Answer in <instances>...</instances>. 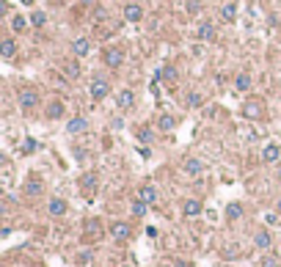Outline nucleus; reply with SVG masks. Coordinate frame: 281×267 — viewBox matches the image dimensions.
Instances as JSON below:
<instances>
[{"mask_svg":"<svg viewBox=\"0 0 281 267\" xmlns=\"http://www.w3.org/2000/svg\"><path fill=\"white\" fill-rule=\"evenodd\" d=\"M91 259H94V251H80L78 253V264H91Z\"/></svg>","mask_w":281,"mask_h":267,"instance_id":"obj_32","label":"nucleus"},{"mask_svg":"<svg viewBox=\"0 0 281 267\" xmlns=\"http://www.w3.org/2000/svg\"><path fill=\"white\" fill-rule=\"evenodd\" d=\"M253 248H257V251H270L273 248V234H270V231H267V229H259L257 231V234H253Z\"/></svg>","mask_w":281,"mask_h":267,"instance_id":"obj_11","label":"nucleus"},{"mask_svg":"<svg viewBox=\"0 0 281 267\" xmlns=\"http://www.w3.org/2000/svg\"><path fill=\"white\" fill-rule=\"evenodd\" d=\"M64 74H66V77H80V64H78V61H66V64H64Z\"/></svg>","mask_w":281,"mask_h":267,"instance_id":"obj_29","label":"nucleus"},{"mask_svg":"<svg viewBox=\"0 0 281 267\" xmlns=\"http://www.w3.org/2000/svg\"><path fill=\"white\" fill-rule=\"evenodd\" d=\"M146 209H149V204H143L141 198H135V201L130 204V212H133V218H143V215H146Z\"/></svg>","mask_w":281,"mask_h":267,"instance_id":"obj_27","label":"nucleus"},{"mask_svg":"<svg viewBox=\"0 0 281 267\" xmlns=\"http://www.w3.org/2000/svg\"><path fill=\"white\" fill-rule=\"evenodd\" d=\"M138 198L143 204L152 207V204H157V188H155V184H141V188H138Z\"/></svg>","mask_w":281,"mask_h":267,"instance_id":"obj_13","label":"nucleus"},{"mask_svg":"<svg viewBox=\"0 0 281 267\" xmlns=\"http://www.w3.org/2000/svg\"><path fill=\"white\" fill-rule=\"evenodd\" d=\"M64 113H66V108H64V102H61V99H53L50 105H47V119H50V121L64 119Z\"/></svg>","mask_w":281,"mask_h":267,"instance_id":"obj_16","label":"nucleus"},{"mask_svg":"<svg viewBox=\"0 0 281 267\" xmlns=\"http://www.w3.org/2000/svg\"><path fill=\"white\" fill-rule=\"evenodd\" d=\"M141 17H143V9L138 3H127L124 6V19L127 22H141Z\"/></svg>","mask_w":281,"mask_h":267,"instance_id":"obj_18","label":"nucleus"},{"mask_svg":"<svg viewBox=\"0 0 281 267\" xmlns=\"http://www.w3.org/2000/svg\"><path fill=\"white\" fill-rule=\"evenodd\" d=\"M80 3H83V6H94L97 0H80Z\"/></svg>","mask_w":281,"mask_h":267,"instance_id":"obj_37","label":"nucleus"},{"mask_svg":"<svg viewBox=\"0 0 281 267\" xmlns=\"http://www.w3.org/2000/svg\"><path fill=\"white\" fill-rule=\"evenodd\" d=\"M157 127H160L163 132H171V129L176 127V116H171V113H163L160 119H157Z\"/></svg>","mask_w":281,"mask_h":267,"instance_id":"obj_24","label":"nucleus"},{"mask_svg":"<svg viewBox=\"0 0 281 267\" xmlns=\"http://www.w3.org/2000/svg\"><path fill=\"white\" fill-rule=\"evenodd\" d=\"M138 141H141V143H152V129H149V127H141V129H138Z\"/></svg>","mask_w":281,"mask_h":267,"instance_id":"obj_31","label":"nucleus"},{"mask_svg":"<svg viewBox=\"0 0 281 267\" xmlns=\"http://www.w3.org/2000/svg\"><path fill=\"white\" fill-rule=\"evenodd\" d=\"M102 61H105L108 69H119V66L124 64V52H121V47H105Z\"/></svg>","mask_w":281,"mask_h":267,"instance_id":"obj_5","label":"nucleus"},{"mask_svg":"<svg viewBox=\"0 0 281 267\" xmlns=\"http://www.w3.org/2000/svg\"><path fill=\"white\" fill-rule=\"evenodd\" d=\"M108 231H111V237L116 239V243H127V239L133 237V226H130L127 221H113L111 226H108Z\"/></svg>","mask_w":281,"mask_h":267,"instance_id":"obj_2","label":"nucleus"},{"mask_svg":"<svg viewBox=\"0 0 281 267\" xmlns=\"http://www.w3.org/2000/svg\"><path fill=\"white\" fill-rule=\"evenodd\" d=\"M116 105H119L121 111L133 108V105H135V94L130 91V88H121V91H116Z\"/></svg>","mask_w":281,"mask_h":267,"instance_id":"obj_14","label":"nucleus"},{"mask_svg":"<svg viewBox=\"0 0 281 267\" xmlns=\"http://www.w3.org/2000/svg\"><path fill=\"white\" fill-rule=\"evenodd\" d=\"M160 74H163L166 80H176V72H174V69H168V66H166V69H163Z\"/></svg>","mask_w":281,"mask_h":267,"instance_id":"obj_35","label":"nucleus"},{"mask_svg":"<svg viewBox=\"0 0 281 267\" xmlns=\"http://www.w3.org/2000/svg\"><path fill=\"white\" fill-rule=\"evenodd\" d=\"M102 234H105V226H102V221H97V218H91V221H86L83 226V243H99Z\"/></svg>","mask_w":281,"mask_h":267,"instance_id":"obj_1","label":"nucleus"},{"mask_svg":"<svg viewBox=\"0 0 281 267\" xmlns=\"http://www.w3.org/2000/svg\"><path fill=\"white\" fill-rule=\"evenodd\" d=\"M28 22L33 25V28H44V25H47V14H44V11H31Z\"/></svg>","mask_w":281,"mask_h":267,"instance_id":"obj_28","label":"nucleus"},{"mask_svg":"<svg viewBox=\"0 0 281 267\" xmlns=\"http://www.w3.org/2000/svg\"><path fill=\"white\" fill-rule=\"evenodd\" d=\"M218 14H221L223 22H235V19H237V3H223Z\"/></svg>","mask_w":281,"mask_h":267,"instance_id":"obj_21","label":"nucleus"},{"mask_svg":"<svg viewBox=\"0 0 281 267\" xmlns=\"http://www.w3.org/2000/svg\"><path fill=\"white\" fill-rule=\"evenodd\" d=\"M278 157H281V149L276 143H267L262 149V163H278Z\"/></svg>","mask_w":281,"mask_h":267,"instance_id":"obj_20","label":"nucleus"},{"mask_svg":"<svg viewBox=\"0 0 281 267\" xmlns=\"http://www.w3.org/2000/svg\"><path fill=\"white\" fill-rule=\"evenodd\" d=\"M3 14H9V3H6V0H0V17Z\"/></svg>","mask_w":281,"mask_h":267,"instance_id":"obj_36","label":"nucleus"},{"mask_svg":"<svg viewBox=\"0 0 281 267\" xmlns=\"http://www.w3.org/2000/svg\"><path fill=\"white\" fill-rule=\"evenodd\" d=\"M235 88H237V91H248V88H251V74L248 72H240L235 77Z\"/></svg>","mask_w":281,"mask_h":267,"instance_id":"obj_25","label":"nucleus"},{"mask_svg":"<svg viewBox=\"0 0 281 267\" xmlns=\"http://www.w3.org/2000/svg\"><path fill=\"white\" fill-rule=\"evenodd\" d=\"M11 31H14V33H25V31H28V19H25L22 14H14V17H11Z\"/></svg>","mask_w":281,"mask_h":267,"instance_id":"obj_26","label":"nucleus"},{"mask_svg":"<svg viewBox=\"0 0 281 267\" xmlns=\"http://www.w3.org/2000/svg\"><path fill=\"white\" fill-rule=\"evenodd\" d=\"M182 168H185V174H188V176H201L204 174V163L198 160V157H185Z\"/></svg>","mask_w":281,"mask_h":267,"instance_id":"obj_12","label":"nucleus"},{"mask_svg":"<svg viewBox=\"0 0 281 267\" xmlns=\"http://www.w3.org/2000/svg\"><path fill=\"white\" fill-rule=\"evenodd\" d=\"M276 209H278V212H281V198H278V204H276Z\"/></svg>","mask_w":281,"mask_h":267,"instance_id":"obj_38","label":"nucleus"},{"mask_svg":"<svg viewBox=\"0 0 281 267\" xmlns=\"http://www.w3.org/2000/svg\"><path fill=\"white\" fill-rule=\"evenodd\" d=\"M188 11H190V14H198V11H201V3H198V0H193V3H188Z\"/></svg>","mask_w":281,"mask_h":267,"instance_id":"obj_34","label":"nucleus"},{"mask_svg":"<svg viewBox=\"0 0 281 267\" xmlns=\"http://www.w3.org/2000/svg\"><path fill=\"white\" fill-rule=\"evenodd\" d=\"M265 116V102H259V99H248L243 105V119H248V121H259Z\"/></svg>","mask_w":281,"mask_h":267,"instance_id":"obj_6","label":"nucleus"},{"mask_svg":"<svg viewBox=\"0 0 281 267\" xmlns=\"http://www.w3.org/2000/svg\"><path fill=\"white\" fill-rule=\"evenodd\" d=\"M88 91H91V99H105L108 94H111V83H108L105 77H94L91 80V88H88Z\"/></svg>","mask_w":281,"mask_h":267,"instance_id":"obj_7","label":"nucleus"},{"mask_svg":"<svg viewBox=\"0 0 281 267\" xmlns=\"http://www.w3.org/2000/svg\"><path fill=\"white\" fill-rule=\"evenodd\" d=\"M66 129H69V135H80L88 129V121L83 119V116H78V119H72L69 124H66Z\"/></svg>","mask_w":281,"mask_h":267,"instance_id":"obj_22","label":"nucleus"},{"mask_svg":"<svg viewBox=\"0 0 281 267\" xmlns=\"http://www.w3.org/2000/svg\"><path fill=\"white\" fill-rule=\"evenodd\" d=\"M276 176H278V179H281V166H278V174H276Z\"/></svg>","mask_w":281,"mask_h":267,"instance_id":"obj_40","label":"nucleus"},{"mask_svg":"<svg viewBox=\"0 0 281 267\" xmlns=\"http://www.w3.org/2000/svg\"><path fill=\"white\" fill-rule=\"evenodd\" d=\"M201 212H204L201 198H185V201H182V215L185 218H198Z\"/></svg>","mask_w":281,"mask_h":267,"instance_id":"obj_9","label":"nucleus"},{"mask_svg":"<svg viewBox=\"0 0 281 267\" xmlns=\"http://www.w3.org/2000/svg\"><path fill=\"white\" fill-rule=\"evenodd\" d=\"M72 52H74V58H86L88 52H91V42H88L86 36L74 39V42H72Z\"/></svg>","mask_w":281,"mask_h":267,"instance_id":"obj_15","label":"nucleus"},{"mask_svg":"<svg viewBox=\"0 0 281 267\" xmlns=\"http://www.w3.org/2000/svg\"><path fill=\"white\" fill-rule=\"evenodd\" d=\"M196 36L201 39V42H212V39H218V25L212 22V19H204V22L198 25Z\"/></svg>","mask_w":281,"mask_h":267,"instance_id":"obj_10","label":"nucleus"},{"mask_svg":"<svg viewBox=\"0 0 281 267\" xmlns=\"http://www.w3.org/2000/svg\"><path fill=\"white\" fill-rule=\"evenodd\" d=\"M278 264H281L278 256H276V253H267V251H265V256L259 259V267H278Z\"/></svg>","mask_w":281,"mask_h":267,"instance_id":"obj_30","label":"nucleus"},{"mask_svg":"<svg viewBox=\"0 0 281 267\" xmlns=\"http://www.w3.org/2000/svg\"><path fill=\"white\" fill-rule=\"evenodd\" d=\"M22 193L28 196V198H39L44 193V179L39 174H31L28 179H25V184H22Z\"/></svg>","mask_w":281,"mask_h":267,"instance_id":"obj_3","label":"nucleus"},{"mask_svg":"<svg viewBox=\"0 0 281 267\" xmlns=\"http://www.w3.org/2000/svg\"><path fill=\"white\" fill-rule=\"evenodd\" d=\"M39 105V94L33 91V88H22L19 91V111L22 113H33Z\"/></svg>","mask_w":281,"mask_h":267,"instance_id":"obj_4","label":"nucleus"},{"mask_svg":"<svg viewBox=\"0 0 281 267\" xmlns=\"http://www.w3.org/2000/svg\"><path fill=\"white\" fill-rule=\"evenodd\" d=\"M201 102H204V99H201V94H196V91H193V94H190V97H188V105H190V108H198V105H201Z\"/></svg>","mask_w":281,"mask_h":267,"instance_id":"obj_33","label":"nucleus"},{"mask_svg":"<svg viewBox=\"0 0 281 267\" xmlns=\"http://www.w3.org/2000/svg\"><path fill=\"white\" fill-rule=\"evenodd\" d=\"M17 56V42L14 39H0V58H14Z\"/></svg>","mask_w":281,"mask_h":267,"instance_id":"obj_17","label":"nucleus"},{"mask_svg":"<svg viewBox=\"0 0 281 267\" xmlns=\"http://www.w3.org/2000/svg\"><path fill=\"white\" fill-rule=\"evenodd\" d=\"M22 3H25V6H31V3H33V0H22Z\"/></svg>","mask_w":281,"mask_h":267,"instance_id":"obj_39","label":"nucleus"},{"mask_svg":"<svg viewBox=\"0 0 281 267\" xmlns=\"http://www.w3.org/2000/svg\"><path fill=\"white\" fill-rule=\"evenodd\" d=\"M243 215H245V207L240 201H232L229 207H226V218H229V221H240Z\"/></svg>","mask_w":281,"mask_h":267,"instance_id":"obj_23","label":"nucleus"},{"mask_svg":"<svg viewBox=\"0 0 281 267\" xmlns=\"http://www.w3.org/2000/svg\"><path fill=\"white\" fill-rule=\"evenodd\" d=\"M80 190H83L86 196H91L94 190H97V174H83L80 176Z\"/></svg>","mask_w":281,"mask_h":267,"instance_id":"obj_19","label":"nucleus"},{"mask_svg":"<svg viewBox=\"0 0 281 267\" xmlns=\"http://www.w3.org/2000/svg\"><path fill=\"white\" fill-rule=\"evenodd\" d=\"M66 209H69V204H66L61 196H53L50 201H47V215L50 218H64Z\"/></svg>","mask_w":281,"mask_h":267,"instance_id":"obj_8","label":"nucleus"}]
</instances>
